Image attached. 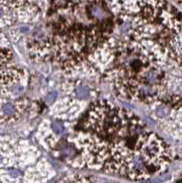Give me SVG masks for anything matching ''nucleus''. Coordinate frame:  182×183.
<instances>
[{
  "instance_id": "f257e3e1",
  "label": "nucleus",
  "mask_w": 182,
  "mask_h": 183,
  "mask_svg": "<svg viewBox=\"0 0 182 183\" xmlns=\"http://www.w3.org/2000/svg\"><path fill=\"white\" fill-rule=\"evenodd\" d=\"M66 139L74 147L68 165L133 180L163 173L175 156L170 145L138 116L107 100L93 102Z\"/></svg>"
},
{
  "instance_id": "f03ea898",
  "label": "nucleus",
  "mask_w": 182,
  "mask_h": 183,
  "mask_svg": "<svg viewBox=\"0 0 182 183\" xmlns=\"http://www.w3.org/2000/svg\"><path fill=\"white\" fill-rule=\"evenodd\" d=\"M115 35L157 65L182 68V13L166 0H113Z\"/></svg>"
},
{
  "instance_id": "7ed1b4c3",
  "label": "nucleus",
  "mask_w": 182,
  "mask_h": 183,
  "mask_svg": "<svg viewBox=\"0 0 182 183\" xmlns=\"http://www.w3.org/2000/svg\"><path fill=\"white\" fill-rule=\"evenodd\" d=\"M103 76L118 95L129 101L150 105L166 95L164 67L134 50L126 39L117 38L115 59Z\"/></svg>"
},
{
  "instance_id": "20e7f679",
  "label": "nucleus",
  "mask_w": 182,
  "mask_h": 183,
  "mask_svg": "<svg viewBox=\"0 0 182 183\" xmlns=\"http://www.w3.org/2000/svg\"><path fill=\"white\" fill-rule=\"evenodd\" d=\"M149 106L151 116L161 129L182 140V97L165 95Z\"/></svg>"
},
{
  "instance_id": "39448f33",
  "label": "nucleus",
  "mask_w": 182,
  "mask_h": 183,
  "mask_svg": "<svg viewBox=\"0 0 182 183\" xmlns=\"http://www.w3.org/2000/svg\"><path fill=\"white\" fill-rule=\"evenodd\" d=\"M29 73L24 69H7L0 72V94L7 99H18L25 94Z\"/></svg>"
},
{
  "instance_id": "423d86ee",
  "label": "nucleus",
  "mask_w": 182,
  "mask_h": 183,
  "mask_svg": "<svg viewBox=\"0 0 182 183\" xmlns=\"http://www.w3.org/2000/svg\"><path fill=\"white\" fill-rule=\"evenodd\" d=\"M86 108V101L66 95L51 105L50 116L66 122L78 119Z\"/></svg>"
},
{
  "instance_id": "0eeeda50",
  "label": "nucleus",
  "mask_w": 182,
  "mask_h": 183,
  "mask_svg": "<svg viewBox=\"0 0 182 183\" xmlns=\"http://www.w3.org/2000/svg\"><path fill=\"white\" fill-rule=\"evenodd\" d=\"M32 102L28 98L7 99L0 102V122L18 121L28 112Z\"/></svg>"
},
{
  "instance_id": "6e6552de",
  "label": "nucleus",
  "mask_w": 182,
  "mask_h": 183,
  "mask_svg": "<svg viewBox=\"0 0 182 183\" xmlns=\"http://www.w3.org/2000/svg\"><path fill=\"white\" fill-rule=\"evenodd\" d=\"M63 91L67 95L72 96L76 99L86 101L91 97L93 89L89 86L88 83L83 82L80 78H74V80L67 82L63 85Z\"/></svg>"
},
{
  "instance_id": "1a4fd4ad",
  "label": "nucleus",
  "mask_w": 182,
  "mask_h": 183,
  "mask_svg": "<svg viewBox=\"0 0 182 183\" xmlns=\"http://www.w3.org/2000/svg\"><path fill=\"white\" fill-rule=\"evenodd\" d=\"M12 58V51L9 48V41L0 31V67L5 65Z\"/></svg>"
},
{
  "instance_id": "9d476101",
  "label": "nucleus",
  "mask_w": 182,
  "mask_h": 183,
  "mask_svg": "<svg viewBox=\"0 0 182 183\" xmlns=\"http://www.w3.org/2000/svg\"><path fill=\"white\" fill-rule=\"evenodd\" d=\"M57 96H58V94H57V91H52L51 93H50L46 98V101L48 102V105H52L53 102L56 101V98Z\"/></svg>"
}]
</instances>
